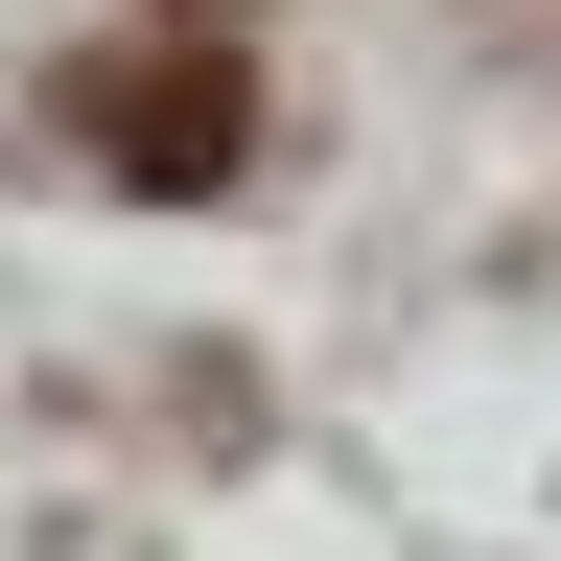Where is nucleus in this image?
Listing matches in <instances>:
<instances>
[{
    "instance_id": "nucleus-1",
    "label": "nucleus",
    "mask_w": 561,
    "mask_h": 561,
    "mask_svg": "<svg viewBox=\"0 0 561 561\" xmlns=\"http://www.w3.org/2000/svg\"><path fill=\"white\" fill-rule=\"evenodd\" d=\"M47 140H70V164H94V187H140V210H210V187H234L257 164V70L234 47H70L47 70Z\"/></svg>"
},
{
    "instance_id": "nucleus-2",
    "label": "nucleus",
    "mask_w": 561,
    "mask_h": 561,
    "mask_svg": "<svg viewBox=\"0 0 561 561\" xmlns=\"http://www.w3.org/2000/svg\"><path fill=\"white\" fill-rule=\"evenodd\" d=\"M187 24H234V0H187Z\"/></svg>"
}]
</instances>
